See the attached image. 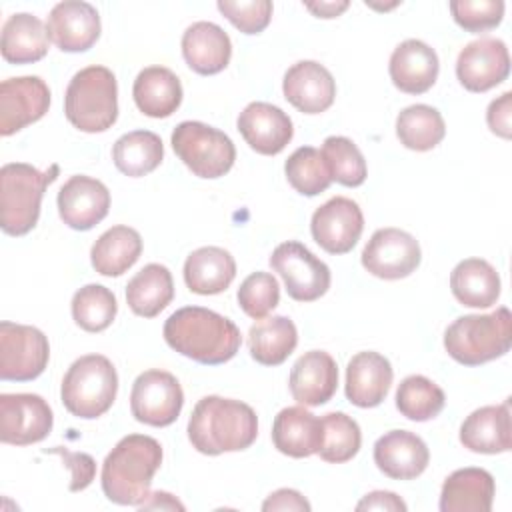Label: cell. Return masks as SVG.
<instances>
[{
	"label": "cell",
	"instance_id": "cell-1",
	"mask_svg": "<svg viewBox=\"0 0 512 512\" xmlns=\"http://www.w3.org/2000/svg\"><path fill=\"white\" fill-rule=\"evenodd\" d=\"M164 340L178 354L208 366L232 360L242 344L240 330L230 318L202 306L170 314L164 322Z\"/></svg>",
	"mask_w": 512,
	"mask_h": 512
},
{
	"label": "cell",
	"instance_id": "cell-2",
	"mask_svg": "<svg viewBox=\"0 0 512 512\" xmlns=\"http://www.w3.org/2000/svg\"><path fill=\"white\" fill-rule=\"evenodd\" d=\"M258 436L256 412L232 398L204 396L188 420V440L206 456L246 450Z\"/></svg>",
	"mask_w": 512,
	"mask_h": 512
},
{
	"label": "cell",
	"instance_id": "cell-3",
	"mask_svg": "<svg viewBox=\"0 0 512 512\" xmlns=\"http://www.w3.org/2000/svg\"><path fill=\"white\" fill-rule=\"evenodd\" d=\"M162 464V446L146 434L124 436L102 464L104 496L120 506H140L148 494L156 470Z\"/></svg>",
	"mask_w": 512,
	"mask_h": 512
},
{
	"label": "cell",
	"instance_id": "cell-4",
	"mask_svg": "<svg viewBox=\"0 0 512 512\" xmlns=\"http://www.w3.org/2000/svg\"><path fill=\"white\" fill-rule=\"evenodd\" d=\"M512 316L506 306L490 314H468L456 318L444 332V348L464 366H480L510 350Z\"/></svg>",
	"mask_w": 512,
	"mask_h": 512
},
{
	"label": "cell",
	"instance_id": "cell-5",
	"mask_svg": "<svg viewBox=\"0 0 512 512\" xmlns=\"http://www.w3.org/2000/svg\"><path fill=\"white\" fill-rule=\"evenodd\" d=\"M68 122L88 134L112 128L118 118V84L106 66H86L76 72L64 94Z\"/></svg>",
	"mask_w": 512,
	"mask_h": 512
},
{
	"label": "cell",
	"instance_id": "cell-6",
	"mask_svg": "<svg viewBox=\"0 0 512 512\" xmlns=\"http://www.w3.org/2000/svg\"><path fill=\"white\" fill-rule=\"evenodd\" d=\"M58 172V164L46 172L24 162H10L0 168V226L6 234L24 236L36 226L44 190Z\"/></svg>",
	"mask_w": 512,
	"mask_h": 512
},
{
	"label": "cell",
	"instance_id": "cell-7",
	"mask_svg": "<svg viewBox=\"0 0 512 512\" xmlns=\"http://www.w3.org/2000/svg\"><path fill=\"white\" fill-rule=\"evenodd\" d=\"M118 392L114 364L102 354H86L74 360L64 374L60 398L64 408L84 420H92L110 410Z\"/></svg>",
	"mask_w": 512,
	"mask_h": 512
},
{
	"label": "cell",
	"instance_id": "cell-8",
	"mask_svg": "<svg viewBox=\"0 0 512 512\" xmlns=\"http://www.w3.org/2000/svg\"><path fill=\"white\" fill-rule=\"evenodd\" d=\"M172 148L198 178H220L236 160L234 142L222 130L196 120L180 122L174 128Z\"/></svg>",
	"mask_w": 512,
	"mask_h": 512
},
{
	"label": "cell",
	"instance_id": "cell-9",
	"mask_svg": "<svg viewBox=\"0 0 512 512\" xmlns=\"http://www.w3.org/2000/svg\"><path fill=\"white\" fill-rule=\"evenodd\" d=\"M50 358V344L44 332L34 326L0 322V378L28 382L38 378Z\"/></svg>",
	"mask_w": 512,
	"mask_h": 512
},
{
	"label": "cell",
	"instance_id": "cell-10",
	"mask_svg": "<svg viewBox=\"0 0 512 512\" xmlns=\"http://www.w3.org/2000/svg\"><path fill=\"white\" fill-rule=\"evenodd\" d=\"M270 266L282 276L292 300L314 302L330 288V268L300 242L278 244L270 256Z\"/></svg>",
	"mask_w": 512,
	"mask_h": 512
},
{
	"label": "cell",
	"instance_id": "cell-11",
	"mask_svg": "<svg viewBox=\"0 0 512 512\" xmlns=\"http://www.w3.org/2000/svg\"><path fill=\"white\" fill-rule=\"evenodd\" d=\"M182 404V386L166 370H146L132 384L130 412L142 424L170 426L180 416Z\"/></svg>",
	"mask_w": 512,
	"mask_h": 512
},
{
	"label": "cell",
	"instance_id": "cell-12",
	"mask_svg": "<svg viewBox=\"0 0 512 512\" xmlns=\"http://www.w3.org/2000/svg\"><path fill=\"white\" fill-rule=\"evenodd\" d=\"M418 240L400 228L376 230L362 250V266L376 278L400 280L420 264Z\"/></svg>",
	"mask_w": 512,
	"mask_h": 512
},
{
	"label": "cell",
	"instance_id": "cell-13",
	"mask_svg": "<svg viewBox=\"0 0 512 512\" xmlns=\"http://www.w3.org/2000/svg\"><path fill=\"white\" fill-rule=\"evenodd\" d=\"M54 424L48 402L38 394L0 396V440L4 444L28 446L44 440Z\"/></svg>",
	"mask_w": 512,
	"mask_h": 512
},
{
	"label": "cell",
	"instance_id": "cell-14",
	"mask_svg": "<svg viewBox=\"0 0 512 512\" xmlns=\"http://www.w3.org/2000/svg\"><path fill=\"white\" fill-rule=\"evenodd\" d=\"M364 230V216L360 206L346 198L334 196L312 214L310 232L316 244L328 254L350 252Z\"/></svg>",
	"mask_w": 512,
	"mask_h": 512
},
{
	"label": "cell",
	"instance_id": "cell-15",
	"mask_svg": "<svg viewBox=\"0 0 512 512\" xmlns=\"http://www.w3.org/2000/svg\"><path fill=\"white\" fill-rule=\"evenodd\" d=\"M50 108V90L40 76L8 78L0 84V134L12 136L40 120Z\"/></svg>",
	"mask_w": 512,
	"mask_h": 512
},
{
	"label": "cell",
	"instance_id": "cell-16",
	"mask_svg": "<svg viewBox=\"0 0 512 512\" xmlns=\"http://www.w3.org/2000/svg\"><path fill=\"white\" fill-rule=\"evenodd\" d=\"M510 74L508 48L500 38L468 42L456 60V76L470 92H486L502 84Z\"/></svg>",
	"mask_w": 512,
	"mask_h": 512
},
{
	"label": "cell",
	"instance_id": "cell-17",
	"mask_svg": "<svg viewBox=\"0 0 512 512\" xmlns=\"http://www.w3.org/2000/svg\"><path fill=\"white\" fill-rule=\"evenodd\" d=\"M110 210L108 188L84 174H76L64 182L58 192V214L72 230H90L106 218Z\"/></svg>",
	"mask_w": 512,
	"mask_h": 512
},
{
	"label": "cell",
	"instance_id": "cell-18",
	"mask_svg": "<svg viewBox=\"0 0 512 512\" xmlns=\"http://www.w3.org/2000/svg\"><path fill=\"white\" fill-rule=\"evenodd\" d=\"M46 30L62 52H84L100 38V16L88 2L64 0L50 10Z\"/></svg>",
	"mask_w": 512,
	"mask_h": 512
},
{
	"label": "cell",
	"instance_id": "cell-19",
	"mask_svg": "<svg viewBox=\"0 0 512 512\" xmlns=\"http://www.w3.org/2000/svg\"><path fill=\"white\" fill-rule=\"evenodd\" d=\"M236 124L246 144L264 156L280 154L294 136L290 116L268 102H250L240 112Z\"/></svg>",
	"mask_w": 512,
	"mask_h": 512
},
{
	"label": "cell",
	"instance_id": "cell-20",
	"mask_svg": "<svg viewBox=\"0 0 512 512\" xmlns=\"http://www.w3.org/2000/svg\"><path fill=\"white\" fill-rule=\"evenodd\" d=\"M284 98L304 114L328 110L336 98V82L328 68L314 60H300L290 66L282 80Z\"/></svg>",
	"mask_w": 512,
	"mask_h": 512
},
{
	"label": "cell",
	"instance_id": "cell-21",
	"mask_svg": "<svg viewBox=\"0 0 512 512\" xmlns=\"http://www.w3.org/2000/svg\"><path fill=\"white\" fill-rule=\"evenodd\" d=\"M292 398L302 406L326 404L338 388V366L324 350L304 352L288 378Z\"/></svg>",
	"mask_w": 512,
	"mask_h": 512
},
{
	"label": "cell",
	"instance_id": "cell-22",
	"mask_svg": "<svg viewBox=\"0 0 512 512\" xmlns=\"http://www.w3.org/2000/svg\"><path fill=\"white\" fill-rule=\"evenodd\" d=\"M374 462L388 478L412 480L426 470L430 452L418 434L408 430H390L376 440Z\"/></svg>",
	"mask_w": 512,
	"mask_h": 512
},
{
	"label": "cell",
	"instance_id": "cell-23",
	"mask_svg": "<svg viewBox=\"0 0 512 512\" xmlns=\"http://www.w3.org/2000/svg\"><path fill=\"white\" fill-rule=\"evenodd\" d=\"M440 62L436 52L422 40L410 38L400 42L388 64L392 84L406 94L428 92L438 78Z\"/></svg>",
	"mask_w": 512,
	"mask_h": 512
},
{
	"label": "cell",
	"instance_id": "cell-24",
	"mask_svg": "<svg viewBox=\"0 0 512 512\" xmlns=\"http://www.w3.org/2000/svg\"><path fill=\"white\" fill-rule=\"evenodd\" d=\"M392 378L388 358L372 350L358 352L346 366V398L358 408H374L386 398Z\"/></svg>",
	"mask_w": 512,
	"mask_h": 512
},
{
	"label": "cell",
	"instance_id": "cell-25",
	"mask_svg": "<svg viewBox=\"0 0 512 512\" xmlns=\"http://www.w3.org/2000/svg\"><path fill=\"white\" fill-rule=\"evenodd\" d=\"M460 442L478 454H502L512 446L510 400L498 406H482L466 416L460 426Z\"/></svg>",
	"mask_w": 512,
	"mask_h": 512
},
{
	"label": "cell",
	"instance_id": "cell-26",
	"mask_svg": "<svg viewBox=\"0 0 512 512\" xmlns=\"http://www.w3.org/2000/svg\"><path fill=\"white\" fill-rule=\"evenodd\" d=\"M182 56L196 74H218L230 62L232 42L218 24L194 22L182 34Z\"/></svg>",
	"mask_w": 512,
	"mask_h": 512
},
{
	"label": "cell",
	"instance_id": "cell-27",
	"mask_svg": "<svg viewBox=\"0 0 512 512\" xmlns=\"http://www.w3.org/2000/svg\"><path fill=\"white\" fill-rule=\"evenodd\" d=\"M496 484L484 468L454 470L442 484V512H490Z\"/></svg>",
	"mask_w": 512,
	"mask_h": 512
},
{
	"label": "cell",
	"instance_id": "cell-28",
	"mask_svg": "<svg viewBox=\"0 0 512 512\" xmlns=\"http://www.w3.org/2000/svg\"><path fill=\"white\" fill-rule=\"evenodd\" d=\"M272 442L278 452L290 458H308L318 454L322 444V420L304 406H288L274 418Z\"/></svg>",
	"mask_w": 512,
	"mask_h": 512
},
{
	"label": "cell",
	"instance_id": "cell-29",
	"mask_svg": "<svg viewBox=\"0 0 512 512\" xmlns=\"http://www.w3.org/2000/svg\"><path fill=\"white\" fill-rule=\"evenodd\" d=\"M236 276L232 254L218 246H202L184 262V282L190 292L212 296L224 292Z\"/></svg>",
	"mask_w": 512,
	"mask_h": 512
},
{
	"label": "cell",
	"instance_id": "cell-30",
	"mask_svg": "<svg viewBox=\"0 0 512 512\" xmlns=\"http://www.w3.org/2000/svg\"><path fill=\"white\" fill-rule=\"evenodd\" d=\"M132 96L142 114L168 118L182 102V84L170 68L148 66L136 76Z\"/></svg>",
	"mask_w": 512,
	"mask_h": 512
},
{
	"label": "cell",
	"instance_id": "cell-31",
	"mask_svg": "<svg viewBox=\"0 0 512 512\" xmlns=\"http://www.w3.org/2000/svg\"><path fill=\"white\" fill-rule=\"evenodd\" d=\"M48 30L40 18L18 12L2 26L0 52L10 64H32L48 54Z\"/></svg>",
	"mask_w": 512,
	"mask_h": 512
},
{
	"label": "cell",
	"instance_id": "cell-32",
	"mask_svg": "<svg viewBox=\"0 0 512 512\" xmlns=\"http://www.w3.org/2000/svg\"><path fill=\"white\" fill-rule=\"evenodd\" d=\"M450 288L460 304L468 308H490L500 296V276L490 262L466 258L454 266Z\"/></svg>",
	"mask_w": 512,
	"mask_h": 512
},
{
	"label": "cell",
	"instance_id": "cell-33",
	"mask_svg": "<svg viewBox=\"0 0 512 512\" xmlns=\"http://www.w3.org/2000/svg\"><path fill=\"white\" fill-rule=\"evenodd\" d=\"M142 254V238L130 226L108 228L92 246L90 260L98 274L120 276L136 264Z\"/></svg>",
	"mask_w": 512,
	"mask_h": 512
},
{
	"label": "cell",
	"instance_id": "cell-34",
	"mask_svg": "<svg viewBox=\"0 0 512 512\" xmlns=\"http://www.w3.org/2000/svg\"><path fill=\"white\" fill-rule=\"evenodd\" d=\"M174 298L172 274L162 264H146L126 286V302L136 316L154 318Z\"/></svg>",
	"mask_w": 512,
	"mask_h": 512
},
{
	"label": "cell",
	"instance_id": "cell-35",
	"mask_svg": "<svg viewBox=\"0 0 512 512\" xmlns=\"http://www.w3.org/2000/svg\"><path fill=\"white\" fill-rule=\"evenodd\" d=\"M298 330L286 316H272L256 322L248 332L250 356L264 366H278L294 352Z\"/></svg>",
	"mask_w": 512,
	"mask_h": 512
},
{
	"label": "cell",
	"instance_id": "cell-36",
	"mask_svg": "<svg viewBox=\"0 0 512 512\" xmlns=\"http://www.w3.org/2000/svg\"><path fill=\"white\" fill-rule=\"evenodd\" d=\"M164 158V144L158 134L150 130H134L120 136L112 148L114 166L130 176L140 178L160 166Z\"/></svg>",
	"mask_w": 512,
	"mask_h": 512
},
{
	"label": "cell",
	"instance_id": "cell-37",
	"mask_svg": "<svg viewBox=\"0 0 512 512\" xmlns=\"http://www.w3.org/2000/svg\"><path fill=\"white\" fill-rule=\"evenodd\" d=\"M446 134L442 114L428 104H412L396 118V136L408 150L426 152L436 148Z\"/></svg>",
	"mask_w": 512,
	"mask_h": 512
},
{
	"label": "cell",
	"instance_id": "cell-38",
	"mask_svg": "<svg viewBox=\"0 0 512 512\" xmlns=\"http://www.w3.org/2000/svg\"><path fill=\"white\" fill-rule=\"evenodd\" d=\"M444 402L442 388L420 374L406 376L396 390V408L402 416L414 422L436 418L442 412Z\"/></svg>",
	"mask_w": 512,
	"mask_h": 512
},
{
	"label": "cell",
	"instance_id": "cell-39",
	"mask_svg": "<svg viewBox=\"0 0 512 512\" xmlns=\"http://www.w3.org/2000/svg\"><path fill=\"white\" fill-rule=\"evenodd\" d=\"M322 444L318 454L324 462L342 464L352 460L362 444L360 426L344 412H330L322 418Z\"/></svg>",
	"mask_w": 512,
	"mask_h": 512
},
{
	"label": "cell",
	"instance_id": "cell-40",
	"mask_svg": "<svg viewBox=\"0 0 512 512\" xmlns=\"http://www.w3.org/2000/svg\"><path fill=\"white\" fill-rule=\"evenodd\" d=\"M118 312L112 290L102 284H86L72 296V318L86 332L106 330Z\"/></svg>",
	"mask_w": 512,
	"mask_h": 512
},
{
	"label": "cell",
	"instance_id": "cell-41",
	"mask_svg": "<svg viewBox=\"0 0 512 512\" xmlns=\"http://www.w3.org/2000/svg\"><path fill=\"white\" fill-rule=\"evenodd\" d=\"M322 158L330 178L342 186L356 188L364 184L368 168L358 146L346 136H328L322 144Z\"/></svg>",
	"mask_w": 512,
	"mask_h": 512
},
{
	"label": "cell",
	"instance_id": "cell-42",
	"mask_svg": "<svg viewBox=\"0 0 512 512\" xmlns=\"http://www.w3.org/2000/svg\"><path fill=\"white\" fill-rule=\"evenodd\" d=\"M284 172L290 186L302 196H316L324 192L332 182L322 152L312 146L296 148L288 156Z\"/></svg>",
	"mask_w": 512,
	"mask_h": 512
},
{
	"label": "cell",
	"instance_id": "cell-43",
	"mask_svg": "<svg viewBox=\"0 0 512 512\" xmlns=\"http://www.w3.org/2000/svg\"><path fill=\"white\" fill-rule=\"evenodd\" d=\"M278 302L280 286L270 272H252L238 288V304L254 320H262Z\"/></svg>",
	"mask_w": 512,
	"mask_h": 512
},
{
	"label": "cell",
	"instance_id": "cell-44",
	"mask_svg": "<svg viewBox=\"0 0 512 512\" xmlns=\"http://www.w3.org/2000/svg\"><path fill=\"white\" fill-rule=\"evenodd\" d=\"M454 22L466 32H486L496 28L504 16L502 0H452Z\"/></svg>",
	"mask_w": 512,
	"mask_h": 512
},
{
	"label": "cell",
	"instance_id": "cell-45",
	"mask_svg": "<svg viewBox=\"0 0 512 512\" xmlns=\"http://www.w3.org/2000/svg\"><path fill=\"white\" fill-rule=\"evenodd\" d=\"M218 10L244 34L262 32L272 18V2L270 0H250V2H234V0H218Z\"/></svg>",
	"mask_w": 512,
	"mask_h": 512
},
{
	"label": "cell",
	"instance_id": "cell-46",
	"mask_svg": "<svg viewBox=\"0 0 512 512\" xmlns=\"http://www.w3.org/2000/svg\"><path fill=\"white\" fill-rule=\"evenodd\" d=\"M46 452L50 454H60L64 464L70 468L72 472V478H70V492H80L84 488H88L96 476V462L90 454H84V452H70L62 446H54V448H48Z\"/></svg>",
	"mask_w": 512,
	"mask_h": 512
},
{
	"label": "cell",
	"instance_id": "cell-47",
	"mask_svg": "<svg viewBox=\"0 0 512 512\" xmlns=\"http://www.w3.org/2000/svg\"><path fill=\"white\" fill-rule=\"evenodd\" d=\"M512 94L504 92L500 98L492 100L486 112V122L490 130L502 138H510V110H512Z\"/></svg>",
	"mask_w": 512,
	"mask_h": 512
},
{
	"label": "cell",
	"instance_id": "cell-48",
	"mask_svg": "<svg viewBox=\"0 0 512 512\" xmlns=\"http://www.w3.org/2000/svg\"><path fill=\"white\" fill-rule=\"evenodd\" d=\"M264 512H274V510H296V512H308L310 510V502L292 488H280L276 492H272L264 504H262Z\"/></svg>",
	"mask_w": 512,
	"mask_h": 512
},
{
	"label": "cell",
	"instance_id": "cell-49",
	"mask_svg": "<svg viewBox=\"0 0 512 512\" xmlns=\"http://www.w3.org/2000/svg\"><path fill=\"white\" fill-rule=\"evenodd\" d=\"M356 510H388V512H406V502L396 496L394 492L376 490L366 494L358 504Z\"/></svg>",
	"mask_w": 512,
	"mask_h": 512
},
{
	"label": "cell",
	"instance_id": "cell-50",
	"mask_svg": "<svg viewBox=\"0 0 512 512\" xmlns=\"http://www.w3.org/2000/svg\"><path fill=\"white\" fill-rule=\"evenodd\" d=\"M140 510H184V506L168 492H154V494H148V498L138 506Z\"/></svg>",
	"mask_w": 512,
	"mask_h": 512
},
{
	"label": "cell",
	"instance_id": "cell-51",
	"mask_svg": "<svg viewBox=\"0 0 512 512\" xmlns=\"http://www.w3.org/2000/svg\"><path fill=\"white\" fill-rule=\"evenodd\" d=\"M304 6L318 18H336L348 8V2H306Z\"/></svg>",
	"mask_w": 512,
	"mask_h": 512
}]
</instances>
